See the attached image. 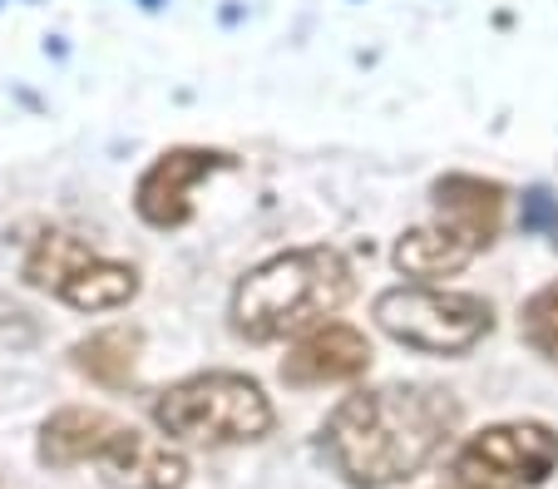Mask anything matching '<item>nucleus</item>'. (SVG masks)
Returning <instances> with one entry per match:
<instances>
[{"label":"nucleus","instance_id":"obj_4","mask_svg":"<svg viewBox=\"0 0 558 489\" xmlns=\"http://www.w3.org/2000/svg\"><path fill=\"white\" fill-rule=\"evenodd\" d=\"M148 415L169 440H189V445H253L277 420L267 391L243 371L183 376L154 395Z\"/></svg>","mask_w":558,"mask_h":489},{"label":"nucleus","instance_id":"obj_11","mask_svg":"<svg viewBox=\"0 0 558 489\" xmlns=\"http://www.w3.org/2000/svg\"><path fill=\"white\" fill-rule=\"evenodd\" d=\"M138 352H144V337L134 327H105L95 337H85L74 346V371L89 376L105 391H124L138 371Z\"/></svg>","mask_w":558,"mask_h":489},{"label":"nucleus","instance_id":"obj_2","mask_svg":"<svg viewBox=\"0 0 558 489\" xmlns=\"http://www.w3.org/2000/svg\"><path fill=\"white\" fill-rule=\"evenodd\" d=\"M351 292H356V277L337 247H292L257 262L232 288V331L257 346L302 337L337 317Z\"/></svg>","mask_w":558,"mask_h":489},{"label":"nucleus","instance_id":"obj_3","mask_svg":"<svg viewBox=\"0 0 558 489\" xmlns=\"http://www.w3.org/2000/svg\"><path fill=\"white\" fill-rule=\"evenodd\" d=\"M35 455L50 469L99 465V479L109 489H183L189 485V460H183L179 445L144 436L138 426H129V420H119L109 411H89V405L54 411L40 426Z\"/></svg>","mask_w":558,"mask_h":489},{"label":"nucleus","instance_id":"obj_7","mask_svg":"<svg viewBox=\"0 0 558 489\" xmlns=\"http://www.w3.org/2000/svg\"><path fill=\"white\" fill-rule=\"evenodd\" d=\"M232 154L222 149H203V144H179V149H163L134 183V213L144 218L158 233H173L193 218V188L213 173L232 169Z\"/></svg>","mask_w":558,"mask_h":489},{"label":"nucleus","instance_id":"obj_1","mask_svg":"<svg viewBox=\"0 0 558 489\" xmlns=\"http://www.w3.org/2000/svg\"><path fill=\"white\" fill-rule=\"evenodd\" d=\"M460 401L430 381H386L351 391L322 426V455L351 489H390L415 479L454 436Z\"/></svg>","mask_w":558,"mask_h":489},{"label":"nucleus","instance_id":"obj_6","mask_svg":"<svg viewBox=\"0 0 558 489\" xmlns=\"http://www.w3.org/2000/svg\"><path fill=\"white\" fill-rule=\"evenodd\" d=\"M454 479L495 489H534L558 469V430L544 420H499L470 436L450 460Z\"/></svg>","mask_w":558,"mask_h":489},{"label":"nucleus","instance_id":"obj_13","mask_svg":"<svg viewBox=\"0 0 558 489\" xmlns=\"http://www.w3.org/2000/svg\"><path fill=\"white\" fill-rule=\"evenodd\" d=\"M450 489H495V485H470V479H454Z\"/></svg>","mask_w":558,"mask_h":489},{"label":"nucleus","instance_id":"obj_8","mask_svg":"<svg viewBox=\"0 0 558 489\" xmlns=\"http://www.w3.org/2000/svg\"><path fill=\"white\" fill-rule=\"evenodd\" d=\"M371 366V341L366 331L347 327V321H322V327L302 331L292 341V352L282 356V381L296 391H312V386H341L366 376Z\"/></svg>","mask_w":558,"mask_h":489},{"label":"nucleus","instance_id":"obj_9","mask_svg":"<svg viewBox=\"0 0 558 489\" xmlns=\"http://www.w3.org/2000/svg\"><path fill=\"white\" fill-rule=\"evenodd\" d=\"M430 203H435V223L460 233L474 253H485L499 237V223H505V183L480 179V173H445V179H435Z\"/></svg>","mask_w":558,"mask_h":489},{"label":"nucleus","instance_id":"obj_5","mask_svg":"<svg viewBox=\"0 0 558 489\" xmlns=\"http://www.w3.org/2000/svg\"><path fill=\"white\" fill-rule=\"evenodd\" d=\"M376 327L421 356H464L495 331V307L474 292L411 282L376 297Z\"/></svg>","mask_w":558,"mask_h":489},{"label":"nucleus","instance_id":"obj_10","mask_svg":"<svg viewBox=\"0 0 558 489\" xmlns=\"http://www.w3.org/2000/svg\"><path fill=\"white\" fill-rule=\"evenodd\" d=\"M390 257H396V267H401L405 277H415V282H440V277H454L460 267H470L480 253H474L460 233H450L445 223H430V228L401 233V243H396Z\"/></svg>","mask_w":558,"mask_h":489},{"label":"nucleus","instance_id":"obj_12","mask_svg":"<svg viewBox=\"0 0 558 489\" xmlns=\"http://www.w3.org/2000/svg\"><path fill=\"white\" fill-rule=\"evenodd\" d=\"M519 337H524L544 362L558 366V282L538 288L534 297L519 307Z\"/></svg>","mask_w":558,"mask_h":489}]
</instances>
